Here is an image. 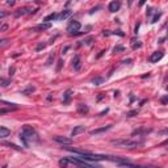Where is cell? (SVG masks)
Listing matches in <instances>:
<instances>
[{
    "label": "cell",
    "mask_w": 168,
    "mask_h": 168,
    "mask_svg": "<svg viewBox=\"0 0 168 168\" xmlns=\"http://www.w3.org/2000/svg\"><path fill=\"white\" fill-rule=\"evenodd\" d=\"M67 160H68L70 163L75 164L79 168H101V167L97 165V164H91L88 162H85V160H83L82 158H71L70 156V158H67Z\"/></svg>",
    "instance_id": "1"
},
{
    "label": "cell",
    "mask_w": 168,
    "mask_h": 168,
    "mask_svg": "<svg viewBox=\"0 0 168 168\" xmlns=\"http://www.w3.org/2000/svg\"><path fill=\"white\" fill-rule=\"evenodd\" d=\"M113 145L116 146H124L127 149H134L143 145V140H131V139H124V140H113Z\"/></svg>",
    "instance_id": "2"
},
{
    "label": "cell",
    "mask_w": 168,
    "mask_h": 168,
    "mask_svg": "<svg viewBox=\"0 0 168 168\" xmlns=\"http://www.w3.org/2000/svg\"><path fill=\"white\" fill-rule=\"evenodd\" d=\"M80 26H82V25H80L79 21H71L70 25L67 26V32H68L71 36H74V34H80V33H79Z\"/></svg>",
    "instance_id": "3"
},
{
    "label": "cell",
    "mask_w": 168,
    "mask_h": 168,
    "mask_svg": "<svg viewBox=\"0 0 168 168\" xmlns=\"http://www.w3.org/2000/svg\"><path fill=\"white\" fill-rule=\"evenodd\" d=\"M21 133H24L28 139H32V137H33V135H36L34 129H33L32 126H29V125H24V126H22V131H21Z\"/></svg>",
    "instance_id": "4"
},
{
    "label": "cell",
    "mask_w": 168,
    "mask_h": 168,
    "mask_svg": "<svg viewBox=\"0 0 168 168\" xmlns=\"http://www.w3.org/2000/svg\"><path fill=\"white\" fill-rule=\"evenodd\" d=\"M162 58H163V53L162 51H155V53H152V54L150 55L149 60L151 63H158Z\"/></svg>",
    "instance_id": "5"
},
{
    "label": "cell",
    "mask_w": 168,
    "mask_h": 168,
    "mask_svg": "<svg viewBox=\"0 0 168 168\" xmlns=\"http://www.w3.org/2000/svg\"><path fill=\"white\" fill-rule=\"evenodd\" d=\"M54 140H55V142H58V143H60V145H70V143H72V140H71L70 138L60 137V135L54 137Z\"/></svg>",
    "instance_id": "6"
},
{
    "label": "cell",
    "mask_w": 168,
    "mask_h": 168,
    "mask_svg": "<svg viewBox=\"0 0 168 168\" xmlns=\"http://www.w3.org/2000/svg\"><path fill=\"white\" fill-rule=\"evenodd\" d=\"M112 129V125H106V126H103V127H100V129H95V130H92L89 131L91 135H96V134H100V133H104V131H108Z\"/></svg>",
    "instance_id": "7"
},
{
    "label": "cell",
    "mask_w": 168,
    "mask_h": 168,
    "mask_svg": "<svg viewBox=\"0 0 168 168\" xmlns=\"http://www.w3.org/2000/svg\"><path fill=\"white\" fill-rule=\"evenodd\" d=\"M71 97H72V91L71 89H67L63 93V105H67L71 101Z\"/></svg>",
    "instance_id": "8"
},
{
    "label": "cell",
    "mask_w": 168,
    "mask_h": 168,
    "mask_svg": "<svg viewBox=\"0 0 168 168\" xmlns=\"http://www.w3.org/2000/svg\"><path fill=\"white\" fill-rule=\"evenodd\" d=\"M72 66H74V68H75L76 71L80 70V67H82V60H80V57L79 55H75L72 59Z\"/></svg>",
    "instance_id": "9"
},
{
    "label": "cell",
    "mask_w": 168,
    "mask_h": 168,
    "mask_svg": "<svg viewBox=\"0 0 168 168\" xmlns=\"http://www.w3.org/2000/svg\"><path fill=\"white\" fill-rule=\"evenodd\" d=\"M71 16V11L70 9H64V11H62L58 15V20H60V21H62V20H66V18H68Z\"/></svg>",
    "instance_id": "10"
},
{
    "label": "cell",
    "mask_w": 168,
    "mask_h": 168,
    "mask_svg": "<svg viewBox=\"0 0 168 168\" xmlns=\"http://www.w3.org/2000/svg\"><path fill=\"white\" fill-rule=\"evenodd\" d=\"M88 112H89V108L85 104H79L78 105V113L79 114H83V116H84V114H87Z\"/></svg>",
    "instance_id": "11"
},
{
    "label": "cell",
    "mask_w": 168,
    "mask_h": 168,
    "mask_svg": "<svg viewBox=\"0 0 168 168\" xmlns=\"http://www.w3.org/2000/svg\"><path fill=\"white\" fill-rule=\"evenodd\" d=\"M119 7H121V3H118V2H112V3H109L108 9L110 12H117L119 9Z\"/></svg>",
    "instance_id": "12"
},
{
    "label": "cell",
    "mask_w": 168,
    "mask_h": 168,
    "mask_svg": "<svg viewBox=\"0 0 168 168\" xmlns=\"http://www.w3.org/2000/svg\"><path fill=\"white\" fill-rule=\"evenodd\" d=\"M84 130H85V127H84V126H82V125H79V126H76V127H74V130L71 131V135H72V137H76L78 134L83 133Z\"/></svg>",
    "instance_id": "13"
},
{
    "label": "cell",
    "mask_w": 168,
    "mask_h": 168,
    "mask_svg": "<svg viewBox=\"0 0 168 168\" xmlns=\"http://www.w3.org/2000/svg\"><path fill=\"white\" fill-rule=\"evenodd\" d=\"M36 91V87H33V85H28L25 89H22L21 91V95H25V96H29V95H32L33 92Z\"/></svg>",
    "instance_id": "14"
},
{
    "label": "cell",
    "mask_w": 168,
    "mask_h": 168,
    "mask_svg": "<svg viewBox=\"0 0 168 168\" xmlns=\"http://www.w3.org/2000/svg\"><path fill=\"white\" fill-rule=\"evenodd\" d=\"M9 134H11V130L9 129H7L5 126H0V137L5 138V137H8Z\"/></svg>",
    "instance_id": "15"
},
{
    "label": "cell",
    "mask_w": 168,
    "mask_h": 168,
    "mask_svg": "<svg viewBox=\"0 0 168 168\" xmlns=\"http://www.w3.org/2000/svg\"><path fill=\"white\" fill-rule=\"evenodd\" d=\"M91 83H92L93 85H100V84H103V83H104V78H101V76H96V78H93V79L91 80Z\"/></svg>",
    "instance_id": "16"
},
{
    "label": "cell",
    "mask_w": 168,
    "mask_h": 168,
    "mask_svg": "<svg viewBox=\"0 0 168 168\" xmlns=\"http://www.w3.org/2000/svg\"><path fill=\"white\" fill-rule=\"evenodd\" d=\"M25 13H29L28 8H20V9H17V12L15 13V16H16V17H20V16L25 15Z\"/></svg>",
    "instance_id": "17"
},
{
    "label": "cell",
    "mask_w": 168,
    "mask_h": 168,
    "mask_svg": "<svg viewBox=\"0 0 168 168\" xmlns=\"http://www.w3.org/2000/svg\"><path fill=\"white\" fill-rule=\"evenodd\" d=\"M55 18H58V15H57V13H50L49 16H46V17H45L43 21H45V22H50L51 20H55Z\"/></svg>",
    "instance_id": "18"
},
{
    "label": "cell",
    "mask_w": 168,
    "mask_h": 168,
    "mask_svg": "<svg viewBox=\"0 0 168 168\" xmlns=\"http://www.w3.org/2000/svg\"><path fill=\"white\" fill-rule=\"evenodd\" d=\"M20 139H21V142L24 143L25 147H28V138H26V135L24 133H20Z\"/></svg>",
    "instance_id": "19"
},
{
    "label": "cell",
    "mask_w": 168,
    "mask_h": 168,
    "mask_svg": "<svg viewBox=\"0 0 168 168\" xmlns=\"http://www.w3.org/2000/svg\"><path fill=\"white\" fill-rule=\"evenodd\" d=\"M49 28H50V22H45V24H41V25L37 26L38 30H46V29H49Z\"/></svg>",
    "instance_id": "20"
},
{
    "label": "cell",
    "mask_w": 168,
    "mask_h": 168,
    "mask_svg": "<svg viewBox=\"0 0 168 168\" xmlns=\"http://www.w3.org/2000/svg\"><path fill=\"white\" fill-rule=\"evenodd\" d=\"M68 160H67V158H64V159H62V160H59V165L62 167V168H67V165H68Z\"/></svg>",
    "instance_id": "21"
},
{
    "label": "cell",
    "mask_w": 168,
    "mask_h": 168,
    "mask_svg": "<svg viewBox=\"0 0 168 168\" xmlns=\"http://www.w3.org/2000/svg\"><path fill=\"white\" fill-rule=\"evenodd\" d=\"M151 129H138L133 133V135H135V134H142V133H150Z\"/></svg>",
    "instance_id": "22"
},
{
    "label": "cell",
    "mask_w": 168,
    "mask_h": 168,
    "mask_svg": "<svg viewBox=\"0 0 168 168\" xmlns=\"http://www.w3.org/2000/svg\"><path fill=\"white\" fill-rule=\"evenodd\" d=\"M124 50H125V47H124V46H121V45L116 46V47L113 49V51H114V53H119V51H124Z\"/></svg>",
    "instance_id": "23"
},
{
    "label": "cell",
    "mask_w": 168,
    "mask_h": 168,
    "mask_svg": "<svg viewBox=\"0 0 168 168\" xmlns=\"http://www.w3.org/2000/svg\"><path fill=\"white\" fill-rule=\"evenodd\" d=\"M3 145H4V146H8V147H12V149H15V150H18V151L21 150V149H20V147H17L16 145H13V143H5V142H4Z\"/></svg>",
    "instance_id": "24"
},
{
    "label": "cell",
    "mask_w": 168,
    "mask_h": 168,
    "mask_svg": "<svg viewBox=\"0 0 168 168\" xmlns=\"http://www.w3.org/2000/svg\"><path fill=\"white\" fill-rule=\"evenodd\" d=\"M160 16H162V12H159V13H156V15H155V17H154V18H152V22H156V21H158V20L160 18Z\"/></svg>",
    "instance_id": "25"
},
{
    "label": "cell",
    "mask_w": 168,
    "mask_h": 168,
    "mask_svg": "<svg viewBox=\"0 0 168 168\" xmlns=\"http://www.w3.org/2000/svg\"><path fill=\"white\" fill-rule=\"evenodd\" d=\"M160 103H162V104H168V95L163 96L162 99H160Z\"/></svg>",
    "instance_id": "26"
},
{
    "label": "cell",
    "mask_w": 168,
    "mask_h": 168,
    "mask_svg": "<svg viewBox=\"0 0 168 168\" xmlns=\"http://www.w3.org/2000/svg\"><path fill=\"white\" fill-rule=\"evenodd\" d=\"M11 110H17V108H12V109H0V114H4V113L11 112Z\"/></svg>",
    "instance_id": "27"
},
{
    "label": "cell",
    "mask_w": 168,
    "mask_h": 168,
    "mask_svg": "<svg viewBox=\"0 0 168 168\" xmlns=\"http://www.w3.org/2000/svg\"><path fill=\"white\" fill-rule=\"evenodd\" d=\"M9 84V80H5V79H2V87H7Z\"/></svg>",
    "instance_id": "28"
},
{
    "label": "cell",
    "mask_w": 168,
    "mask_h": 168,
    "mask_svg": "<svg viewBox=\"0 0 168 168\" xmlns=\"http://www.w3.org/2000/svg\"><path fill=\"white\" fill-rule=\"evenodd\" d=\"M43 49H45V43H39V45L37 46V49H36V50L39 51V50H43Z\"/></svg>",
    "instance_id": "29"
},
{
    "label": "cell",
    "mask_w": 168,
    "mask_h": 168,
    "mask_svg": "<svg viewBox=\"0 0 168 168\" xmlns=\"http://www.w3.org/2000/svg\"><path fill=\"white\" fill-rule=\"evenodd\" d=\"M53 59H54V55H50V57H49V59H47V60H46V66H49V64H51V60H53Z\"/></svg>",
    "instance_id": "30"
},
{
    "label": "cell",
    "mask_w": 168,
    "mask_h": 168,
    "mask_svg": "<svg viewBox=\"0 0 168 168\" xmlns=\"http://www.w3.org/2000/svg\"><path fill=\"white\" fill-rule=\"evenodd\" d=\"M7 29H8V25H7V24H3L2 28H0V32H5Z\"/></svg>",
    "instance_id": "31"
},
{
    "label": "cell",
    "mask_w": 168,
    "mask_h": 168,
    "mask_svg": "<svg viewBox=\"0 0 168 168\" xmlns=\"http://www.w3.org/2000/svg\"><path fill=\"white\" fill-rule=\"evenodd\" d=\"M134 114H137V110H133V112H130L129 114H127V117H134Z\"/></svg>",
    "instance_id": "32"
},
{
    "label": "cell",
    "mask_w": 168,
    "mask_h": 168,
    "mask_svg": "<svg viewBox=\"0 0 168 168\" xmlns=\"http://www.w3.org/2000/svg\"><path fill=\"white\" fill-rule=\"evenodd\" d=\"M122 63H125V64H130V63H131V59H126V60H122Z\"/></svg>",
    "instance_id": "33"
},
{
    "label": "cell",
    "mask_w": 168,
    "mask_h": 168,
    "mask_svg": "<svg viewBox=\"0 0 168 168\" xmlns=\"http://www.w3.org/2000/svg\"><path fill=\"white\" fill-rule=\"evenodd\" d=\"M62 64H63V60H59V64H58V68H57V71H59V70H60V67H62Z\"/></svg>",
    "instance_id": "34"
},
{
    "label": "cell",
    "mask_w": 168,
    "mask_h": 168,
    "mask_svg": "<svg viewBox=\"0 0 168 168\" xmlns=\"http://www.w3.org/2000/svg\"><path fill=\"white\" fill-rule=\"evenodd\" d=\"M152 13V8H147V16H151Z\"/></svg>",
    "instance_id": "35"
},
{
    "label": "cell",
    "mask_w": 168,
    "mask_h": 168,
    "mask_svg": "<svg viewBox=\"0 0 168 168\" xmlns=\"http://www.w3.org/2000/svg\"><path fill=\"white\" fill-rule=\"evenodd\" d=\"M15 70H16V68H15V67H12V68L9 70V75H11V76L13 75V72H15Z\"/></svg>",
    "instance_id": "36"
},
{
    "label": "cell",
    "mask_w": 168,
    "mask_h": 168,
    "mask_svg": "<svg viewBox=\"0 0 168 168\" xmlns=\"http://www.w3.org/2000/svg\"><path fill=\"white\" fill-rule=\"evenodd\" d=\"M129 165V164H127ZM130 168H146V167H140V165H129Z\"/></svg>",
    "instance_id": "37"
},
{
    "label": "cell",
    "mask_w": 168,
    "mask_h": 168,
    "mask_svg": "<svg viewBox=\"0 0 168 168\" xmlns=\"http://www.w3.org/2000/svg\"><path fill=\"white\" fill-rule=\"evenodd\" d=\"M7 42H8V41H7V39H3V41H2V43H0V45H2V47H3V46H5V45H7Z\"/></svg>",
    "instance_id": "38"
},
{
    "label": "cell",
    "mask_w": 168,
    "mask_h": 168,
    "mask_svg": "<svg viewBox=\"0 0 168 168\" xmlns=\"http://www.w3.org/2000/svg\"><path fill=\"white\" fill-rule=\"evenodd\" d=\"M104 99V95H103V93H100V96L97 97V101H100V100H103Z\"/></svg>",
    "instance_id": "39"
},
{
    "label": "cell",
    "mask_w": 168,
    "mask_h": 168,
    "mask_svg": "<svg viewBox=\"0 0 168 168\" xmlns=\"http://www.w3.org/2000/svg\"><path fill=\"white\" fill-rule=\"evenodd\" d=\"M159 134H168V129H164V130H162Z\"/></svg>",
    "instance_id": "40"
},
{
    "label": "cell",
    "mask_w": 168,
    "mask_h": 168,
    "mask_svg": "<svg viewBox=\"0 0 168 168\" xmlns=\"http://www.w3.org/2000/svg\"><path fill=\"white\" fill-rule=\"evenodd\" d=\"M105 113H108V109H105L104 112H101V113H100V114H99V116H104V114H105Z\"/></svg>",
    "instance_id": "41"
},
{
    "label": "cell",
    "mask_w": 168,
    "mask_h": 168,
    "mask_svg": "<svg viewBox=\"0 0 168 168\" xmlns=\"http://www.w3.org/2000/svg\"><path fill=\"white\" fill-rule=\"evenodd\" d=\"M110 33H109V30H104V36H109Z\"/></svg>",
    "instance_id": "42"
},
{
    "label": "cell",
    "mask_w": 168,
    "mask_h": 168,
    "mask_svg": "<svg viewBox=\"0 0 168 168\" xmlns=\"http://www.w3.org/2000/svg\"><path fill=\"white\" fill-rule=\"evenodd\" d=\"M5 15H7V13H5V12H2V15H0V18H3V17H5Z\"/></svg>",
    "instance_id": "43"
},
{
    "label": "cell",
    "mask_w": 168,
    "mask_h": 168,
    "mask_svg": "<svg viewBox=\"0 0 168 168\" xmlns=\"http://www.w3.org/2000/svg\"><path fill=\"white\" fill-rule=\"evenodd\" d=\"M167 145H168V139H167V140H164V142L162 143V146H167Z\"/></svg>",
    "instance_id": "44"
},
{
    "label": "cell",
    "mask_w": 168,
    "mask_h": 168,
    "mask_svg": "<svg viewBox=\"0 0 168 168\" xmlns=\"http://www.w3.org/2000/svg\"><path fill=\"white\" fill-rule=\"evenodd\" d=\"M167 89H168V87H167Z\"/></svg>",
    "instance_id": "45"
}]
</instances>
